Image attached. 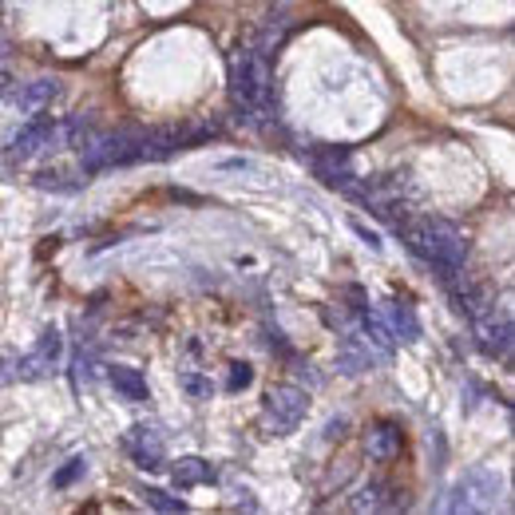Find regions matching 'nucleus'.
<instances>
[{
    "label": "nucleus",
    "instance_id": "nucleus-1",
    "mask_svg": "<svg viewBox=\"0 0 515 515\" xmlns=\"http://www.w3.org/2000/svg\"><path fill=\"white\" fill-rule=\"evenodd\" d=\"M408 242L421 262H428L436 270V278L444 285L464 278V262H468V242H464V231L448 218H416V223H405L397 231Z\"/></svg>",
    "mask_w": 515,
    "mask_h": 515
},
{
    "label": "nucleus",
    "instance_id": "nucleus-2",
    "mask_svg": "<svg viewBox=\"0 0 515 515\" xmlns=\"http://www.w3.org/2000/svg\"><path fill=\"white\" fill-rule=\"evenodd\" d=\"M226 75H231V100L246 116H270L274 108V72L270 60L254 48H238L226 60Z\"/></svg>",
    "mask_w": 515,
    "mask_h": 515
},
{
    "label": "nucleus",
    "instance_id": "nucleus-3",
    "mask_svg": "<svg viewBox=\"0 0 515 515\" xmlns=\"http://www.w3.org/2000/svg\"><path fill=\"white\" fill-rule=\"evenodd\" d=\"M143 139H147V131H143V127L95 131V139L80 147L83 170H88V175H95V170H111V167L143 163Z\"/></svg>",
    "mask_w": 515,
    "mask_h": 515
},
{
    "label": "nucleus",
    "instance_id": "nucleus-4",
    "mask_svg": "<svg viewBox=\"0 0 515 515\" xmlns=\"http://www.w3.org/2000/svg\"><path fill=\"white\" fill-rule=\"evenodd\" d=\"M305 413H310V393H305L301 385H293V380H282V385H274L270 393H266L262 428L270 436H290V432H298Z\"/></svg>",
    "mask_w": 515,
    "mask_h": 515
},
{
    "label": "nucleus",
    "instance_id": "nucleus-5",
    "mask_svg": "<svg viewBox=\"0 0 515 515\" xmlns=\"http://www.w3.org/2000/svg\"><path fill=\"white\" fill-rule=\"evenodd\" d=\"M123 452L131 456V464L143 472H159L167 464V441L155 424H131L123 432Z\"/></svg>",
    "mask_w": 515,
    "mask_h": 515
},
{
    "label": "nucleus",
    "instance_id": "nucleus-6",
    "mask_svg": "<svg viewBox=\"0 0 515 515\" xmlns=\"http://www.w3.org/2000/svg\"><path fill=\"white\" fill-rule=\"evenodd\" d=\"M60 139V123H56L52 116H40V111H36L32 119L24 123L21 131H16L13 139L4 143V155L13 159V163H24V159H32L36 151H44V147H52V143Z\"/></svg>",
    "mask_w": 515,
    "mask_h": 515
},
{
    "label": "nucleus",
    "instance_id": "nucleus-7",
    "mask_svg": "<svg viewBox=\"0 0 515 515\" xmlns=\"http://www.w3.org/2000/svg\"><path fill=\"white\" fill-rule=\"evenodd\" d=\"M60 357H64L60 329H44L40 337H36V345L28 349L21 361H16V377H21V380H44L48 373H56Z\"/></svg>",
    "mask_w": 515,
    "mask_h": 515
},
{
    "label": "nucleus",
    "instance_id": "nucleus-8",
    "mask_svg": "<svg viewBox=\"0 0 515 515\" xmlns=\"http://www.w3.org/2000/svg\"><path fill=\"white\" fill-rule=\"evenodd\" d=\"M349 159H353L349 147H329V143H313V147H310L313 175H318L326 187H333V190H349L353 187Z\"/></svg>",
    "mask_w": 515,
    "mask_h": 515
},
{
    "label": "nucleus",
    "instance_id": "nucleus-9",
    "mask_svg": "<svg viewBox=\"0 0 515 515\" xmlns=\"http://www.w3.org/2000/svg\"><path fill=\"white\" fill-rule=\"evenodd\" d=\"M472 329L488 357H508V349H511V321L508 318H495V310L484 305V310L472 313Z\"/></svg>",
    "mask_w": 515,
    "mask_h": 515
},
{
    "label": "nucleus",
    "instance_id": "nucleus-10",
    "mask_svg": "<svg viewBox=\"0 0 515 515\" xmlns=\"http://www.w3.org/2000/svg\"><path fill=\"white\" fill-rule=\"evenodd\" d=\"M60 80L56 75H40V80H28L16 88L13 95V103H16V111H24V116H36V111H48L56 100H60Z\"/></svg>",
    "mask_w": 515,
    "mask_h": 515
},
{
    "label": "nucleus",
    "instance_id": "nucleus-11",
    "mask_svg": "<svg viewBox=\"0 0 515 515\" xmlns=\"http://www.w3.org/2000/svg\"><path fill=\"white\" fill-rule=\"evenodd\" d=\"M170 480H175L179 492H187V488H198V484H214L218 468L211 460H203V456H183V460L170 468Z\"/></svg>",
    "mask_w": 515,
    "mask_h": 515
},
{
    "label": "nucleus",
    "instance_id": "nucleus-12",
    "mask_svg": "<svg viewBox=\"0 0 515 515\" xmlns=\"http://www.w3.org/2000/svg\"><path fill=\"white\" fill-rule=\"evenodd\" d=\"M108 380H111V388H116L123 400H131V405H143V400H151L147 377H143L139 369H131V365H108Z\"/></svg>",
    "mask_w": 515,
    "mask_h": 515
},
{
    "label": "nucleus",
    "instance_id": "nucleus-13",
    "mask_svg": "<svg viewBox=\"0 0 515 515\" xmlns=\"http://www.w3.org/2000/svg\"><path fill=\"white\" fill-rule=\"evenodd\" d=\"M337 369H341V373H349V377H357V373H365V369H373V353H369V341L361 345L357 337H341V345H337Z\"/></svg>",
    "mask_w": 515,
    "mask_h": 515
},
{
    "label": "nucleus",
    "instance_id": "nucleus-14",
    "mask_svg": "<svg viewBox=\"0 0 515 515\" xmlns=\"http://www.w3.org/2000/svg\"><path fill=\"white\" fill-rule=\"evenodd\" d=\"M357 318H361V329L369 333V345L380 349V353H393L397 337H393V329H388V321H385V318H377V313L369 310V305H361Z\"/></svg>",
    "mask_w": 515,
    "mask_h": 515
},
{
    "label": "nucleus",
    "instance_id": "nucleus-15",
    "mask_svg": "<svg viewBox=\"0 0 515 515\" xmlns=\"http://www.w3.org/2000/svg\"><path fill=\"white\" fill-rule=\"evenodd\" d=\"M388 329H393L397 341H408V345L421 337V326H416L413 310H408L405 301H393V305H388Z\"/></svg>",
    "mask_w": 515,
    "mask_h": 515
},
{
    "label": "nucleus",
    "instance_id": "nucleus-16",
    "mask_svg": "<svg viewBox=\"0 0 515 515\" xmlns=\"http://www.w3.org/2000/svg\"><path fill=\"white\" fill-rule=\"evenodd\" d=\"M397 448H400V432L393 424H377L373 432H369V456H373V460H393Z\"/></svg>",
    "mask_w": 515,
    "mask_h": 515
},
{
    "label": "nucleus",
    "instance_id": "nucleus-17",
    "mask_svg": "<svg viewBox=\"0 0 515 515\" xmlns=\"http://www.w3.org/2000/svg\"><path fill=\"white\" fill-rule=\"evenodd\" d=\"M139 495H143V503H147V508H155V511H167V515L187 511V500H179V495H170L163 488H139Z\"/></svg>",
    "mask_w": 515,
    "mask_h": 515
},
{
    "label": "nucleus",
    "instance_id": "nucleus-18",
    "mask_svg": "<svg viewBox=\"0 0 515 515\" xmlns=\"http://www.w3.org/2000/svg\"><path fill=\"white\" fill-rule=\"evenodd\" d=\"M179 388H183L190 400H211V393H214L211 377H203V373H179Z\"/></svg>",
    "mask_w": 515,
    "mask_h": 515
},
{
    "label": "nucleus",
    "instance_id": "nucleus-19",
    "mask_svg": "<svg viewBox=\"0 0 515 515\" xmlns=\"http://www.w3.org/2000/svg\"><path fill=\"white\" fill-rule=\"evenodd\" d=\"M388 488H385V484H365V488H361L357 495H361V500H353V508H357V511H380V508H388V500H380V495H385Z\"/></svg>",
    "mask_w": 515,
    "mask_h": 515
},
{
    "label": "nucleus",
    "instance_id": "nucleus-20",
    "mask_svg": "<svg viewBox=\"0 0 515 515\" xmlns=\"http://www.w3.org/2000/svg\"><path fill=\"white\" fill-rule=\"evenodd\" d=\"M83 472H88V460H80V456H75V460H68V468H60V472L52 476V484H56V488H68V484L80 480Z\"/></svg>",
    "mask_w": 515,
    "mask_h": 515
},
{
    "label": "nucleus",
    "instance_id": "nucleus-21",
    "mask_svg": "<svg viewBox=\"0 0 515 515\" xmlns=\"http://www.w3.org/2000/svg\"><path fill=\"white\" fill-rule=\"evenodd\" d=\"M349 226H353V234H357V238H361V242H365V246H369V250H373V254H380V250H385V242H380V234H377V231H369V226H365V223H361V218H357V214H353V218H349Z\"/></svg>",
    "mask_w": 515,
    "mask_h": 515
},
{
    "label": "nucleus",
    "instance_id": "nucleus-22",
    "mask_svg": "<svg viewBox=\"0 0 515 515\" xmlns=\"http://www.w3.org/2000/svg\"><path fill=\"white\" fill-rule=\"evenodd\" d=\"M250 385H254V369L246 365V361L231 365V380H226V388H231V393H238V388H250Z\"/></svg>",
    "mask_w": 515,
    "mask_h": 515
},
{
    "label": "nucleus",
    "instance_id": "nucleus-23",
    "mask_svg": "<svg viewBox=\"0 0 515 515\" xmlns=\"http://www.w3.org/2000/svg\"><path fill=\"white\" fill-rule=\"evenodd\" d=\"M226 170H250L254 163H250V159H231V163H223Z\"/></svg>",
    "mask_w": 515,
    "mask_h": 515
},
{
    "label": "nucleus",
    "instance_id": "nucleus-24",
    "mask_svg": "<svg viewBox=\"0 0 515 515\" xmlns=\"http://www.w3.org/2000/svg\"><path fill=\"white\" fill-rule=\"evenodd\" d=\"M8 83H13V80H8V72H4V68H0V95H4V92H8Z\"/></svg>",
    "mask_w": 515,
    "mask_h": 515
},
{
    "label": "nucleus",
    "instance_id": "nucleus-25",
    "mask_svg": "<svg viewBox=\"0 0 515 515\" xmlns=\"http://www.w3.org/2000/svg\"><path fill=\"white\" fill-rule=\"evenodd\" d=\"M4 56H8V44H4V36H0V60H4Z\"/></svg>",
    "mask_w": 515,
    "mask_h": 515
}]
</instances>
